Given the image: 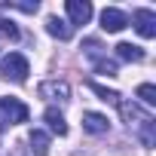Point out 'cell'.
<instances>
[{
	"label": "cell",
	"instance_id": "cell-3",
	"mask_svg": "<svg viewBox=\"0 0 156 156\" xmlns=\"http://www.w3.org/2000/svg\"><path fill=\"white\" fill-rule=\"evenodd\" d=\"M37 95L46 98V101H67L70 98V86L64 80H46L37 86Z\"/></svg>",
	"mask_w": 156,
	"mask_h": 156
},
{
	"label": "cell",
	"instance_id": "cell-2",
	"mask_svg": "<svg viewBox=\"0 0 156 156\" xmlns=\"http://www.w3.org/2000/svg\"><path fill=\"white\" fill-rule=\"evenodd\" d=\"M16 122H28V107L19 98H0V129Z\"/></svg>",
	"mask_w": 156,
	"mask_h": 156
},
{
	"label": "cell",
	"instance_id": "cell-8",
	"mask_svg": "<svg viewBox=\"0 0 156 156\" xmlns=\"http://www.w3.org/2000/svg\"><path fill=\"white\" fill-rule=\"evenodd\" d=\"M83 129L92 132V135H104L110 129V122H107L104 113H83Z\"/></svg>",
	"mask_w": 156,
	"mask_h": 156
},
{
	"label": "cell",
	"instance_id": "cell-10",
	"mask_svg": "<svg viewBox=\"0 0 156 156\" xmlns=\"http://www.w3.org/2000/svg\"><path fill=\"white\" fill-rule=\"evenodd\" d=\"M116 55L122 61H144V49L141 46H132V43H119L116 46Z\"/></svg>",
	"mask_w": 156,
	"mask_h": 156
},
{
	"label": "cell",
	"instance_id": "cell-14",
	"mask_svg": "<svg viewBox=\"0 0 156 156\" xmlns=\"http://www.w3.org/2000/svg\"><path fill=\"white\" fill-rule=\"evenodd\" d=\"M138 98H141L144 104H156V89H153L150 83H141V86H138Z\"/></svg>",
	"mask_w": 156,
	"mask_h": 156
},
{
	"label": "cell",
	"instance_id": "cell-15",
	"mask_svg": "<svg viewBox=\"0 0 156 156\" xmlns=\"http://www.w3.org/2000/svg\"><path fill=\"white\" fill-rule=\"evenodd\" d=\"M95 67H98V73L116 76V61H110V58H95Z\"/></svg>",
	"mask_w": 156,
	"mask_h": 156
},
{
	"label": "cell",
	"instance_id": "cell-6",
	"mask_svg": "<svg viewBox=\"0 0 156 156\" xmlns=\"http://www.w3.org/2000/svg\"><path fill=\"white\" fill-rule=\"evenodd\" d=\"M135 28L141 37H156V16L153 9H135Z\"/></svg>",
	"mask_w": 156,
	"mask_h": 156
},
{
	"label": "cell",
	"instance_id": "cell-5",
	"mask_svg": "<svg viewBox=\"0 0 156 156\" xmlns=\"http://www.w3.org/2000/svg\"><path fill=\"white\" fill-rule=\"evenodd\" d=\"M126 25H129V19H126V12H122V9L107 6V9L101 12V28H104L107 34H116V31H122Z\"/></svg>",
	"mask_w": 156,
	"mask_h": 156
},
{
	"label": "cell",
	"instance_id": "cell-1",
	"mask_svg": "<svg viewBox=\"0 0 156 156\" xmlns=\"http://www.w3.org/2000/svg\"><path fill=\"white\" fill-rule=\"evenodd\" d=\"M0 73H3L6 80H12V83H25V80H28V73H31L28 58L19 55V52H9L3 61H0Z\"/></svg>",
	"mask_w": 156,
	"mask_h": 156
},
{
	"label": "cell",
	"instance_id": "cell-4",
	"mask_svg": "<svg viewBox=\"0 0 156 156\" xmlns=\"http://www.w3.org/2000/svg\"><path fill=\"white\" fill-rule=\"evenodd\" d=\"M64 9L70 16V28L73 25H89V19H92V3L89 0H67Z\"/></svg>",
	"mask_w": 156,
	"mask_h": 156
},
{
	"label": "cell",
	"instance_id": "cell-7",
	"mask_svg": "<svg viewBox=\"0 0 156 156\" xmlns=\"http://www.w3.org/2000/svg\"><path fill=\"white\" fill-rule=\"evenodd\" d=\"M46 31H49L55 40H70V37H73V28H70L67 22H61L58 16H49V19H46Z\"/></svg>",
	"mask_w": 156,
	"mask_h": 156
},
{
	"label": "cell",
	"instance_id": "cell-12",
	"mask_svg": "<svg viewBox=\"0 0 156 156\" xmlns=\"http://www.w3.org/2000/svg\"><path fill=\"white\" fill-rule=\"evenodd\" d=\"M89 89L95 92V95H101V101H110V104H119V92H113V89H107V86H101V83H89Z\"/></svg>",
	"mask_w": 156,
	"mask_h": 156
},
{
	"label": "cell",
	"instance_id": "cell-9",
	"mask_svg": "<svg viewBox=\"0 0 156 156\" xmlns=\"http://www.w3.org/2000/svg\"><path fill=\"white\" fill-rule=\"evenodd\" d=\"M43 119L49 122V129H52L55 135H67V122H64V116H61L55 107H49V110L43 113Z\"/></svg>",
	"mask_w": 156,
	"mask_h": 156
},
{
	"label": "cell",
	"instance_id": "cell-11",
	"mask_svg": "<svg viewBox=\"0 0 156 156\" xmlns=\"http://www.w3.org/2000/svg\"><path fill=\"white\" fill-rule=\"evenodd\" d=\"M31 150H34L37 156H46V153H49V135L40 132V129H34V132H31Z\"/></svg>",
	"mask_w": 156,
	"mask_h": 156
},
{
	"label": "cell",
	"instance_id": "cell-13",
	"mask_svg": "<svg viewBox=\"0 0 156 156\" xmlns=\"http://www.w3.org/2000/svg\"><path fill=\"white\" fill-rule=\"evenodd\" d=\"M0 40H19V28L9 19H0Z\"/></svg>",
	"mask_w": 156,
	"mask_h": 156
}]
</instances>
